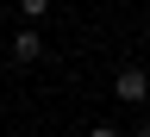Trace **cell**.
<instances>
[{"label": "cell", "instance_id": "obj_1", "mask_svg": "<svg viewBox=\"0 0 150 137\" xmlns=\"http://www.w3.org/2000/svg\"><path fill=\"white\" fill-rule=\"evenodd\" d=\"M112 93H119L125 106H138V100H150V75H144L138 63H125L119 75H112Z\"/></svg>", "mask_w": 150, "mask_h": 137}, {"label": "cell", "instance_id": "obj_2", "mask_svg": "<svg viewBox=\"0 0 150 137\" xmlns=\"http://www.w3.org/2000/svg\"><path fill=\"white\" fill-rule=\"evenodd\" d=\"M38 56H44V37H38V31H19V37H13V63H25V69H31Z\"/></svg>", "mask_w": 150, "mask_h": 137}, {"label": "cell", "instance_id": "obj_3", "mask_svg": "<svg viewBox=\"0 0 150 137\" xmlns=\"http://www.w3.org/2000/svg\"><path fill=\"white\" fill-rule=\"evenodd\" d=\"M44 13H50V0H19V19H25V31H31Z\"/></svg>", "mask_w": 150, "mask_h": 137}, {"label": "cell", "instance_id": "obj_4", "mask_svg": "<svg viewBox=\"0 0 150 137\" xmlns=\"http://www.w3.org/2000/svg\"><path fill=\"white\" fill-rule=\"evenodd\" d=\"M88 137H119V131H112V125H94V131H88Z\"/></svg>", "mask_w": 150, "mask_h": 137}, {"label": "cell", "instance_id": "obj_5", "mask_svg": "<svg viewBox=\"0 0 150 137\" xmlns=\"http://www.w3.org/2000/svg\"><path fill=\"white\" fill-rule=\"evenodd\" d=\"M138 137H150V125H144V131H138Z\"/></svg>", "mask_w": 150, "mask_h": 137}, {"label": "cell", "instance_id": "obj_6", "mask_svg": "<svg viewBox=\"0 0 150 137\" xmlns=\"http://www.w3.org/2000/svg\"><path fill=\"white\" fill-rule=\"evenodd\" d=\"M0 19H6V6H0Z\"/></svg>", "mask_w": 150, "mask_h": 137}]
</instances>
